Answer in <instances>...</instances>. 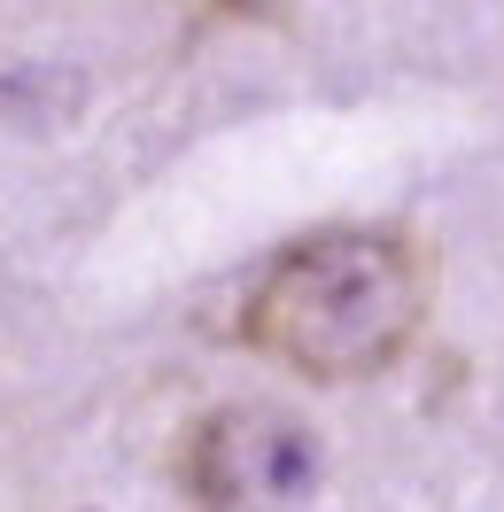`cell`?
<instances>
[{
  "instance_id": "obj_2",
  "label": "cell",
  "mask_w": 504,
  "mask_h": 512,
  "mask_svg": "<svg viewBox=\"0 0 504 512\" xmlns=\"http://www.w3.org/2000/svg\"><path fill=\"white\" fill-rule=\"evenodd\" d=\"M171 481L194 512H287L318 489V435L280 404H218L171 443Z\"/></svg>"
},
{
  "instance_id": "obj_1",
  "label": "cell",
  "mask_w": 504,
  "mask_h": 512,
  "mask_svg": "<svg viewBox=\"0 0 504 512\" xmlns=\"http://www.w3.org/2000/svg\"><path fill=\"white\" fill-rule=\"evenodd\" d=\"M427 295H435V272L411 233L326 225L264 264V280L241 303V350L318 388L373 381L419 342Z\"/></svg>"
},
{
  "instance_id": "obj_3",
  "label": "cell",
  "mask_w": 504,
  "mask_h": 512,
  "mask_svg": "<svg viewBox=\"0 0 504 512\" xmlns=\"http://www.w3.org/2000/svg\"><path fill=\"white\" fill-rule=\"evenodd\" d=\"M287 0H202V16H272Z\"/></svg>"
}]
</instances>
